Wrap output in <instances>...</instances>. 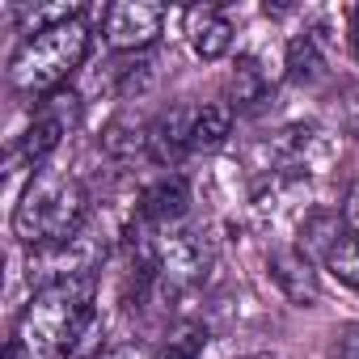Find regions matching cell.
Wrapping results in <instances>:
<instances>
[{"label": "cell", "instance_id": "5bb4252c", "mask_svg": "<svg viewBox=\"0 0 359 359\" xmlns=\"http://www.w3.org/2000/svg\"><path fill=\"white\" fill-rule=\"evenodd\" d=\"M233 131V110L229 102H208L199 106V118H195V152H216Z\"/></svg>", "mask_w": 359, "mask_h": 359}, {"label": "cell", "instance_id": "52a82bcc", "mask_svg": "<svg viewBox=\"0 0 359 359\" xmlns=\"http://www.w3.org/2000/svg\"><path fill=\"white\" fill-rule=\"evenodd\" d=\"M195 118H199V106H187V102L161 110L148 123V156L156 165H177L182 156H191L195 152Z\"/></svg>", "mask_w": 359, "mask_h": 359}, {"label": "cell", "instance_id": "6da1fadb", "mask_svg": "<svg viewBox=\"0 0 359 359\" xmlns=\"http://www.w3.org/2000/svg\"><path fill=\"white\" fill-rule=\"evenodd\" d=\"M97 275H76L60 283L34 287L30 304L18 317V330L9 338L5 359H72L93 342L97 334V309H93Z\"/></svg>", "mask_w": 359, "mask_h": 359}, {"label": "cell", "instance_id": "2e32d148", "mask_svg": "<svg viewBox=\"0 0 359 359\" xmlns=\"http://www.w3.org/2000/svg\"><path fill=\"white\" fill-rule=\"evenodd\" d=\"M203 346H208V325L191 321V325H182V330H173V338L161 346L156 359H199Z\"/></svg>", "mask_w": 359, "mask_h": 359}, {"label": "cell", "instance_id": "5b68a950", "mask_svg": "<svg viewBox=\"0 0 359 359\" xmlns=\"http://www.w3.org/2000/svg\"><path fill=\"white\" fill-rule=\"evenodd\" d=\"M76 114H81V102L72 97V93H51L39 110H34V118H30V127L22 131V140H18V161H26L34 173L47 165V156L64 144V135L76 127Z\"/></svg>", "mask_w": 359, "mask_h": 359}, {"label": "cell", "instance_id": "8fae6325", "mask_svg": "<svg viewBox=\"0 0 359 359\" xmlns=\"http://www.w3.org/2000/svg\"><path fill=\"white\" fill-rule=\"evenodd\" d=\"M325 72H330V30L325 22H313L300 34H292L287 43V76L300 85H313Z\"/></svg>", "mask_w": 359, "mask_h": 359}, {"label": "cell", "instance_id": "7c38bea8", "mask_svg": "<svg viewBox=\"0 0 359 359\" xmlns=\"http://www.w3.org/2000/svg\"><path fill=\"white\" fill-rule=\"evenodd\" d=\"M187 39H191L199 60H220L233 47V22L216 5H199L187 13Z\"/></svg>", "mask_w": 359, "mask_h": 359}, {"label": "cell", "instance_id": "ffe728a7", "mask_svg": "<svg viewBox=\"0 0 359 359\" xmlns=\"http://www.w3.org/2000/svg\"><path fill=\"white\" fill-rule=\"evenodd\" d=\"M93 359H148V355H144V346H135V342H118V346L97 351Z\"/></svg>", "mask_w": 359, "mask_h": 359}, {"label": "cell", "instance_id": "3957f363", "mask_svg": "<svg viewBox=\"0 0 359 359\" xmlns=\"http://www.w3.org/2000/svg\"><path fill=\"white\" fill-rule=\"evenodd\" d=\"M85 55H89V26L81 18L60 22L43 34L22 39V47L9 60V85L22 97H51L81 68Z\"/></svg>", "mask_w": 359, "mask_h": 359}, {"label": "cell", "instance_id": "7a4b0ae2", "mask_svg": "<svg viewBox=\"0 0 359 359\" xmlns=\"http://www.w3.org/2000/svg\"><path fill=\"white\" fill-rule=\"evenodd\" d=\"M85 224H89V195L81 187V177H72L68 169L43 165L18 199L13 237L39 254L72 241Z\"/></svg>", "mask_w": 359, "mask_h": 359}, {"label": "cell", "instance_id": "30bf717a", "mask_svg": "<svg viewBox=\"0 0 359 359\" xmlns=\"http://www.w3.org/2000/svg\"><path fill=\"white\" fill-rule=\"evenodd\" d=\"M140 220L152 224V229H173V224H182L191 220V187H187V177H161V182H152L144 195H140Z\"/></svg>", "mask_w": 359, "mask_h": 359}, {"label": "cell", "instance_id": "44dd1931", "mask_svg": "<svg viewBox=\"0 0 359 359\" xmlns=\"http://www.w3.org/2000/svg\"><path fill=\"white\" fill-rule=\"evenodd\" d=\"M351 47H355V60H359V5H351Z\"/></svg>", "mask_w": 359, "mask_h": 359}, {"label": "cell", "instance_id": "ba28073f", "mask_svg": "<svg viewBox=\"0 0 359 359\" xmlns=\"http://www.w3.org/2000/svg\"><path fill=\"white\" fill-rule=\"evenodd\" d=\"M330 165V140L321 127H287L275 144V173L279 177H309Z\"/></svg>", "mask_w": 359, "mask_h": 359}, {"label": "cell", "instance_id": "d6986e66", "mask_svg": "<svg viewBox=\"0 0 359 359\" xmlns=\"http://www.w3.org/2000/svg\"><path fill=\"white\" fill-rule=\"evenodd\" d=\"M342 229L351 237H359V182H351V191L342 199Z\"/></svg>", "mask_w": 359, "mask_h": 359}, {"label": "cell", "instance_id": "4fadbf2b", "mask_svg": "<svg viewBox=\"0 0 359 359\" xmlns=\"http://www.w3.org/2000/svg\"><path fill=\"white\" fill-rule=\"evenodd\" d=\"M266 102H271V76L262 72V64H258L254 55L237 60V68H233V76H229V110L254 114V110H262Z\"/></svg>", "mask_w": 359, "mask_h": 359}, {"label": "cell", "instance_id": "e0dca14e", "mask_svg": "<svg viewBox=\"0 0 359 359\" xmlns=\"http://www.w3.org/2000/svg\"><path fill=\"white\" fill-rule=\"evenodd\" d=\"M334 359H359V321H351L334 334Z\"/></svg>", "mask_w": 359, "mask_h": 359}, {"label": "cell", "instance_id": "277c9868", "mask_svg": "<svg viewBox=\"0 0 359 359\" xmlns=\"http://www.w3.org/2000/svg\"><path fill=\"white\" fill-rule=\"evenodd\" d=\"M152 241H156V266H161L165 287L177 292V287H191L208 275L212 245H208V233L195 220H182L173 229H152Z\"/></svg>", "mask_w": 359, "mask_h": 359}, {"label": "cell", "instance_id": "9c48e42d", "mask_svg": "<svg viewBox=\"0 0 359 359\" xmlns=\"http://www.w3.org/2000/svg\"><path fill=\"white\" fill-rule=\"evenodd\" d=\"M266 266H271V279L279 283V292H283L292 304L309 309V304L317 300V292H321V279H317V266H313V258H309L300 245H275V250L266 254Z\"/></svg>", "mask_w": 359, "mask_h": 359}, {"label": "cell", "instance_id": "7402d4cb", "mask_svg": "<svg viewBox=\"0 0 359 359\" xmlns=\"http://www.w3.org/2000/svg\"><path fill=\"white\" fill-rule=\"evenodd\" d=\"M250 359H275V355H250Z\"/></svg>", "mask_w": 359, "mask_h": 359}, {"label": "cell", "instance_id": "ac0fdd59", "mask_svg": "<svg viewBox=\"0 0 359 359\" xmlns=\"http://www.w3.org/2000/svg\"><path fill=\"white\" fill-rule=\"evenodd\" d=\"M342 131L359 140V85H351L342 93Z\"/></svg>", "mask_w": 359, "mask_h": 359}, {"label": "cell", "instance_id": "9a60e30c", "mask_svg": "<svg viewBox=\"0 0 359 359\" xmlns=\"http://www.w3.org/2000/svg\"><path fill=\"white\" fill-rule=\"evenodd\" d=\"M325 266H330L346 287H355V292H359V237L342 233V237L334 241V250L325 254Z\"/></svg>", "mask_w": 359, "mask_h": 359}, {"label": "cell", "instance_id": "8992f818", "mask_svg": "<svg viewBox=\"0 0 359 359\" xmlns=\"http://www.w3.org/2000/svg\"><path fill=\"white\" fill-rule=\"evenodd\" d=\"M165 26V9L161 5H144V0H118V5L106 9L102 30H106V47L118 55H135L148 51L161 39Z\"/></svg>", "mask_w": 359, "mask_h": 359}]
</instances>
